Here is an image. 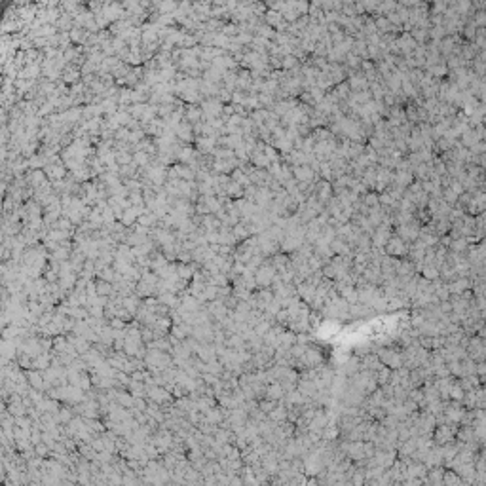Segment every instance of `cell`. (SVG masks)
Segmentation results:
<instances>
[{"label": "cell", "instance_id": "1", "mask_svg": "<svg viewBox=\"0 0 486 486\" xmlns=\"http://www.w3.org/2000/svg\"><path fill=\"white\" fill-rule=\"evenodd\" d=\"M456 435H458V425L437 424L433 431V443L437 446H448L452 443H456Z\"/></svg>", "mask_w": 486, "mask_h": 486}, {"label": "cell", "instance_id": "2", "mask_svg": "<svg viewBox=\"0 0 486 486\" xmlns=\"http://www.w3.org/2000/svg\"><path fill=\"white\" fill-rule=\"evenodd\" d=\"M378 355V359L382 361L384 366L391 368V370H399L403 366V349H395V347H380L378 351H374Z\"/></svg>", "mask_w": 486, "mask_h": 486}, {"label": "cell", "instance_id": "3", "mask_svg": "<svg viewBox=\"0 0 486 486\" xmlns=\"http://www.w3.org/2000/svg\"><path fill=\"white\" fill-rule=\"evenodd\" d=\"M385 253H387V257H395V259H399V257H408L410 245L406 242H403L399 236H391V240H389L387 245H385Z\"/></svg>", "mask_w": 486, "mask_h": 486}, {"label": "cell", "instance_id": "4", "mask_svg": "<svg viewBox=\"0 0 486 486\" xmlns=\"http://www.w3.org/2000/svg\"><path fill=\"white\" fill-rule=\"evenodd\" d=\"M202 110H203L205 120H219L224 114V104L219 99H205L202 103Z\"/></svg>", "mask_w": 486, "mask_h": 486}, {"label": "cell", "instance_id": "5", "mask_svg": "<svg viewBox=\"0 0 486 486\" xmlns=\"http://www.w3.org/2000/svg\"><path fill=\"white\" fill-rule=\"evenodd\" d=\"M44 173L48 177V181H52L53 184V182H59V181H63L67 177V169H65L63 163H48L44 167Z\"/></svg>", "mask_w": 486, "mask_h": 486}, {"label": "cell", "instance_id": "6", "mask_svg": "<svg viewBox=\"0 0 486 486\" xmlns=\"http://www.w3.org/2000/svg\"><path fill=\"white\" fill-rule=\"evenodd\" d=\"M27 380H29V385L36 389V391H46V380H44V372L40 370H27Z\"/></svg>", "mask_w": 486, "mask_h": 486}, {"label": "cell", "instance_id": "7", "mask_svg": "<svg viewBox=\"0 0 486 486\" xmlns=\"http://www.w3.org/2000/svg\"><path fill=\"white\" fill-rule=\"evenodd\" d=\"M285 395H287V393H285L283 385L279 382H274V384H268V387H266V397H264V399L281 403V401L285 399Z\"/></svg>", "mask_w": 486, "mask_h": 486}, {"label": "cell", "instance_id": "8", "mask_svg": "<svg viewBox=\"0 0 486 486\" xmlns=\"http://www.w3.org/2000/svg\"><path fill=\"white\" fill-rule=\"evenodd\" d=\"M202 116H203V110H202V106H198V104H188V106H186V112H184V120L190 122L192 125L200 123V122H202Z\"/></svg>", "mask_w": 486, "mask_h": 486}, {"label": "cell", "instance_id": "9", "mask_svg": "<svg viewBox=\"0 0 486 486\" xmlns=\"http://www.w3.org/2000/svg\"><path fill=\"white\" fill-rule=\"evenodd\" d=\"M82 76V69L78 67V65H67L65 67V70H63V82L65 84H74L78 78Z\"/></svg>", "mask_w": 486, "mask_h": 486}, {"label": "cell", "instance_id": "10", "mask_svg": "<svg viewBox=\"0 0 486 486\" xmlns=\"http://www.w3.org/2000/svg\"><path fill=\"white\" fill-rule=\"evenodd\" d=\"M464 485V481L454 473L450 469H446L445 471V477H443V486H462Z\"/></svg>", "mask_w": 486, "mask_h": 486}, {"label": "cell", "instance_id": "11", "mask_svg": "<svg viewBox=\"0 0 486 486\" xmlns=\"http://www.w3.org/2000/svg\"><path fill=\"white\" fill-rule=\"evenodd\" d=\"M35 454L38 458H44V460H46V456L52 454V448H50L46 443H38V445H35Z\"/></svg>", "mask_w": 486, "mask_h": 486}, {"label": "cell", "instance_id": "12", "mask_svg": "<svg viewBox=\"0 0 486 486\" xmlns=\"http://www.w3.org/2000/svg\"><path fill=\"white\" fill-rule=\"evenodd\" d=\"M401 486H424V481L422 479H405Z\"/></svg>", "mask_w": 486, "mask_h": 486}]
</instances>
